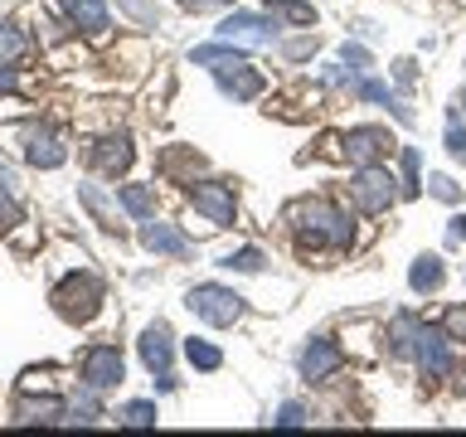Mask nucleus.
<instances>
[{
	"instance_id": "obj_36",
	"label": "nucleus",
	"mask_w": 466,
	"mask_h": 437,
	"mask_svg": "<svg viewBox=\"0 0 466 437\" xmlns=\"http://www.w3.org/2000/svg\"><path fill=\"white\" fill-rule=\"evenodd\" d=\"M10 87H15V68L0 64V93H10Z\"/></svg>"
},
{
	"instance_id": "obj_21",
	"label": "nucleus",
	"mask_w": 466,
	"mask_h": 437,
	"mask_svg": "<svg viewBox=\"0 0 466 437\" xmlns=\"http://www.w3.org/2000/svg\"><path fill=\"white\" fill-rule=\"evenodd\" d=\"M262 10L277 15V20H287V25H301V29L316 25V5H306V0H268Z\"/></svg>"
},
{
	"instance_id": "obj_25",
	"label": "nucleus",
	"mask_w": 466,
	"mask_h": 437,
	"mask_svg": "<svg viewBox=\"0 0 466 437\" xmlns=\"http://www.w3.org/2000/svg\"><path fill=\"white\" fill-rule=\"evenodd\" d=\"M25 54V35L15 25H0V64H15Z\"/></svg>"
},
{
	"instance_id": "obj_5",
	"label": "nucleus",
	"mask_w": 466,
	"mask_h": 437,
	"mask_svg": "<svg viewBox=\"0 0 466 437\" xmlns=\"http://www.w3.org/2000/svg\"><path fill=\"white\" fill-rule=\"evenodd\" d=\"M399 195H403V189L389 175V166H360L355 180H350V199H355L364 214H384Z\"/></svg>"
},
{
	"instance_id": "obj_38",
	"label": "nucleus",
	"mask_w": 466,
	"mask_h": 437,
	"mask_svg": "<svg viewBox=\"0 0 466 437\" xmlns=\"http://www.w3.org/2000/svg\"><path fill=\"white\" fill-rule=\"evenodd\" d=\"M0 185H15V175H10L5 166H0Z\"/></svg>"
},
{
	"instance_id": "obj_35",
	"label": "nucleus",
	"mask_w": 466,
	"mask_h": 437,
	"mask_svg": "<svg viewBox=\"0 0 466 437\" xmlns=\"http://www.w3.org/2000/svg\"><path fill=\"white\" fill-rule=\"evenodd\" d=\"M393 78H399L403 87L413 83V78H418V73H413V58H399V64H393Z\"/></svg>"
},
{
	"instance_id": "obj_24",
	"label": "nucleus",
	"mask_w": 466,
	"mask_h": 437,
	"mask_svg": "<svg viewBox=\"0 0 466 437\" xmlns=\"http://www.w3.org/2000/svg\"><path fill=\"white\" fill-rule=\"evenodd\" d=\"M116 418H122L127 428H156V418H160V413H156V403H151V399H137V403H127Z\"/></svg>"
},
{
	"instance_id": "obj_22",
	"label": "nucleus",
	"mask_w": 466,
	"mask_h": 437,
	"mask_svg": "<svg viewBox=\"0 0 466 437\" xmlns=\"http://www.w3.org/2000/svg\"><path fill=\"white\" fill-rule=\"evenodd\" d=\"M185 360L195 364V370L214 374L218 364H224V350H218V345H209V340H195V335H189V340H185Z\"/></svg>"
},
{
	"instance_id": "obj_8",
	"label": "nucleus",
	"mask_w": 466,
	"mask_h": 437,
	"mask_svg": "<svg viewBox=\"0 0 466 437\" xmlns=\"http://www.w3.org/2000/svg\"><path fill=\"white\" fill-rule=\"evenodd\" d=\"M451 335L442 326H422L418 320V335H413V360H418V370L428 374V379H442L451 370V350H447Z\"/></svg>"
},
{
	"instance_id": "obj_26",
	"label": "nucleus",
	"mask_w": 466,
	"mask_h": 437,
	"mask_svg": "<svg viewBox=\"0 0 466 437\" xmlns=\"http://www.w3.org/2000/svg\"><path fill=\"white\" fill-rule=\"evenodd\" d=\"M116 5H122L131 20H141V25H160V5H156V0H116Z\"/></svg>"
},
{
	"instance_id": "obj_16",
	"label": "nucleus",
	"mask_w": 466,
	"mask_h": 437,
	"mask_svg": "<svg viewBox=\"0 0 466 437\" xmlns=\"http://www.w3.org/2000/svg\"><path fill=\"white\" fill-rule=\"evenodd\" d=\"M442 282H447L442 258H437V253H422V258H413V268H408V287H413L418 297H428V291H437Z\"/></svg>"
},
{
	"instance_id": "obj_39",
	"label": "nucleus",
	"mask_w": 466,
	"mask_h": 437,
	"mask_svg": "<svg viewBox=\"0 0 466 437\" xmlns=\"http://www.w3.org/2000/svg\"><path fill=\"white\" fill-rule=\"evenodd\" d=\"M457 107H461V112H466V93H461V97H457Z\"/></svg>"
},
{
	"instance_id": "obj_4",
	"label": "nucleus",
	"mask_w": 466,
	"mask_h": 437,
	"mask_svg": "<svg viewBox=\"0 0 466 437\" xmlns=\"http://www.w3.org/2000/svg\"><path fill=\"white\" fill-rule=\"evenodd\" d=\"M277 15H253V10H233L218 20L214 35L218 39H228V44H238V49H268V44L277 39Z\"/></svg>"
},
{
	"instance_id": "obj_10",
	"label": "nucleus",
	"mask_w": 466,
	"mask_h": 437,
	"mask_svg": "<svg viewBox=\"0 0 466 437\" xmlns=\"http://www.w3.org/2000/svg\"><path fill=\"white\" fill-rule=\"evenodd\" d=\"M141 248L156 258H189V239L175 224H160V218H141Z\"/></svg>"
},
{
	"instance_id": "obj_20",
	"label": "nucleus",
	"mask_w": 466,
	"mask_h": 437,
	"mask_svg": "<svg viewBox=\"0 0 466 437\" xmlns=\"http://www.w3.org/2000/svg\"><path fill=\"white\" fill-rule=\"evenodd\" d=\"M116 199H122V209L137 218V224H141V218H156V195L146 185H122V189H116Z\"/></svg>"
},
{
	"instance_id": "obj_28",
	"label": "nucleus",
	"mask_w": 466,
	"mask_h": 437,
	"mask_svg": "<svg viewBox=\"0 0 466 437\" xmlns=\"http://www.w3.org/2000/svg\"><path fill=\"white\" fill-rule=\"evenodd\" d=\"M442 330L451 335V340H466V306H451V311L442 316Z\"/></svg>"
},
{
	"instance_id": "obj_33",
	"label": "nucleus",
	"mask_w": 466,
	"mask_h": 437,
	"mask_svg": "<svg viewBox=\"0 0 466 437\" xmlns=\"http://www.w3.org/2000/svg\"><path fill=\"white\" fill-rule=\"evenodd\" d=\"M340 58H345V64H355V68H370V54H364L360 44H345V49H340Z\"/></svg>"
},
{
	"instance_id": "obj_11",
	"label": "nucleus",
	"mask_w": 466,
	"mask_h": 437,
	"mask_svg": "<svg viewBox=\"0 0 466 437\" xmlns=\"http://www.w3.org/2000/svg\"><path fill=\"white\" fill-rule=\"evenodd\" d=\"M175 335H170V326L166 320H156V326H146L141 330V340H137V350H141V364L151 374H170V360H175Z\"/></svg>"
},
{
	"instance_id": "obj_32",
	"label": "nucleus",
	"mask_w": 466,
	"mask_h": 437,
	"mask_svg": "<svg viewBox=\"0 0 466 437\" xmlns=\"http://www.w3.org/2000/svg\"><path fill=\"white\" fill-rule=\"evenodd\" d=\"M185 10H195V15H204V10H228L233 0H180Z\"/></svg>"
},
{
	"instance_id": "obj_3",
	"label": "nucleus",
	"mask_w": 466,
	"mask_h": 437,
	"mask_svg": "<svg viewBox=\"0 0 466 437\" xmlns=\"http://www.w3.org/2000/svg\"><path fill=\"white\" fill-rule=\"evenodd\" d=\"M185 306L195 311L199 320H209V326H238L243 320V311H248V301L238 297L233 287H218V282H199V287H189V297H185Z\"/></svg>"
},
{
	"instance_id": "obj_2",
	"label": "nucleus",
	"mask_w": 466,
	"mask_h": 437,
	"mask_svg": "<svg viewBox=\"0 0 466 437\" xmlns=\"http://www.w3.org/2000/svg\"><path fill=\"white\" fill-rule=\"evenodd\" d=\"M97 306H102V282L93 272H68L54 287V311L64 320H73V326H87L97 316Z\"/></svg>"
},
{
	"instance_id": "obj_7",
	"label": "nucleus",
	"mask_w": 466,
	"mask_h": 437,
	"mask_svg": "<svg viewBox=\"0 0 466 437\" xmlns=\"http://www.w3.org/2000/svg\"><path fill=\"white\" fill-rule=\"evenodd\" d=\"M189 209L204 214L214 229H228L233 218H238V204H233V189L224 180H199V185H189Z\"/></svg>"
},
{
	"instance_id": "obj_6",
	"label": "nucleus",
	"mask_w": 466,
	"mask_h": 437,
	"mask_svg": "<svg viewBox=\"0 0 466 437\" xmlns=\"http://www.w3.org/2000/svg\"><path fill=\"white\" fill-rule=\"evenodd\" d=\"M78 374H83V389L107 393V389H116L127 379V360H122V350H116V345H93V350H83Z\"/></svg>"
},
{
	"instance_id": "obj_30",
	"label": "nucleus",
	"mask_w": 466,
	"mask_h": 437,
	"mask_svg": "<svg viewBox=\"0 0 466 437\" xmlns=\"http://www.w3.org/2000/svg\"><path fill=\"white\" fill-rule=\"evenodd\" d=\"M428 185H432V195H437V199H447V204H457V199H461V189H457V185H451V180H447V175H432V180H428Z\"/></svg>"
},
{
	"instance_id": "obj_29",
	"label": "nucleus",
	"mask_w": 466,
	"mask_h": 437,
	"mask_svg": "<svg viewBox=\"0 0 466 437\" xmlns=\"http://www.w3.org/2000/svg\"><path fill=\"white\" fill-rule=\"evenodd\" d=\"M272 422H277V428H301V422H306V408H301V403H282Z\"/></svg>"
},
{
	"instance_id": "obj_18",
	"label": "nucleus",
	"mask_w": 466,
	"mask_h": 437,
	"mask_svg": "<svg viewBox=\"0 0 466 437\" xmlns=\"http://www.w3.org/2000/svg\"><path fill=\"white\" fill-rule=\"evenodd\" d=\"M64 399H54V393H44V399H25L15 403V422H64Z\"/></svg>"
},
{
	"instance_id": "obj_14",
	"label": "nucleus",
	"mask_w": 466,
	"mask_h": 437,
	"mask_svg": "<svg viewBox=\"0 0 466 437\" xmlns=\"http://www.w3.org/2000/svg\"><path fill=\"white\" fill-rule=\"evenodd\" d=\"M131 137H122V131H116V137H102L97 146H93V166L102 170V175H122L127 166H131Z\"/></svg>"
},
{
	"instance_id": "obj_37",
	"label": "nucleus",
	"mask_w": 466,
	"mask_h": 437,
	"mask_svg": "<svg viewBox=\"0 0 466 437\" xmlns=\"http://www.w3.org/2000/svg\"><path fill=\"white\" fill-rule=\"evenodd\" d=\"M451 239H457V243H466V214H457V218H451Z\"/></svg>"
},
{
	"instance_id": "obj_34",
	"label": "nucleus",
	"mask_w": 466,
	"mask_h": 437,
	"mask_svg": "<svg viewBox=\"0 0 466 437\" xmlns=\"http://www.w3.org/2000/svg\"><path fill=\"white\" fill-rule=\"evenodd\" d=\"M287 54H291V58H306V54H316V35H306V39H291V44H287Z\"/></svg>"
},
{
	"instance_id": "obj_17",
	"label": "nucleus",
	"mask_w": 466,
	"mask_h": 437,
	"mask_svg": "<svg viewBox=\"0 0 466 437\" xmlns=\"http://www.w3.org/2000/svg\"><path fill=\"white\" fill-rule=\"evenodd\" d=\"M64 10L83 35H93V39L107 35V5H102V0H64Z\"/></svg>"
},
{
	"instance_id": "obj_15",
	"label": "nucleus",
	"mask_w": 466,
	"mask_h": 437,
	"mask_svg": "<svg viewBox=\"0 0 466 437\" xmlns=\"http://www.w3.org/2000/svg\"><path fill=\"white\" fill-rule=\"evenodd\" d=\"M25 160L35 170H58L68 160V151H64V141H58V137H49V131H35V137L25 141Z\"/></svg>"
},
{
	"instance_id": "obj_13",
	"label": "nucleus",
	"mask_w": 466,
	"mask_h": 437,
	"mask_svg": "<svg viewBox=\"0 0 466 437\" xmlns=\"http://www.w3.org/2000/svg\"><path fill=\"white\" fill-rule=\"evenodd\" d=\"M214 78H218V87H224L233 102H248V97H258V93H262V73H258V68H248L243 58H238V64L214 68Z\"/></svg>"
},
{
	"instance_id": "obj_31",
	"label": "nucleus",
	"mask_w": 466,
	"mask_h": 437,
	"mask_svg": "<svg viewBox=\"0 0 466 437\" xmlns=\"http://www.w3.org/2000/svg\"><path fill=\"white\" fill-rule=\"evenodd\" d=\"M447 151L457 156V160H466V131H461V122L447 127Z\"/></svg>"
},
{
	"instance_id": "obj_19",
	"label": "nucleus",
	"mask_w": 466,
	"mask_h": 437,
	"mask_svg": "<svg viewBox=\"0 0 466 437\" xmlns=\"http://www.w3.org/2000/svg\"><path fill=\"white\" fill-rule=\"evenodd\" d=\"M78 199L87 204V214H93L102 229H116V209H122V199H107L97 185H83V189H78Z\"/></svg>"
},
{
	"instance_id": "obj_23",
	"label": "nucleus",
	"mask_w": 466,
	"mask_h": 437,
	"mask_svg": "<svg viewBox=\"0 0 466 437\" xmlns=\"http://www.w3.org/2000/svg\"><path fill=\"white\" fill-rule=\"evenodd\" d=\"M262 262H268V258H262L258 248H238V253L218 258V268H228V272H262Z\"/></svg>"
},
{
	"instance_id": "obj_9",
	"label": "nucleus",
	"mask_w": 466,
	"mask_h": 437,
	"mask_svg": "<svg viewBox=\"0 0 466 437\" xmlns=\"http://www.w3.org/2000/svg\"><path fill=\"white\" fill-rule=\"evenodd\" d=\"M345 364V350L330 340V335H316V340H306V350H301V360H297V370H301V379L306 384H320V379H330L335 370Z\"/></svg>"
},
{
	"instance_id": "obj_27",
	"label": "nucleus",
	"mask_w": 466,
	"mask_h": 437,
	"mask_svg": "<svg viewBox=\"0 0 466 437\" xmlns=\"http://www.w3.org/2000/svg\"><path fill=\"white\" fill-rule=\"evenodd\" d=\"M418 189H422V180H418V151L408 146V151H403V195H418Z\"/></svg>"
},
{
	"instance_id": "obj_12",
	"label": "nucleus",
	"mask_w": 466,
	"mask_h": 437,
	"mask_svg": "<svg viewBox=\"0 0 466 437\" xmlns=\"http://www.w3.org/2000/svg\"><path fill=\"white\" fill-rule=\"evenodd\" d=\"M389 131L384 127H355V131H345V156L355 160V166H379V156L389 151Z\"/></svg>"
},
{
	"instance_id": "obj_1",
	"label": "nucleus",
	"mask_w": 466,
	"mask_h": 437,
	"mask_svg": "<svg viewBox=\"0 0 466 437\" xmlns=\"http://www.w3.org/2000/svg\"><path fill=\"white\" fill-rule=\"evenodd\" d=\"M291 229H297L301 248H350L355 243V218L345 209H335L326 199H301L291 204Z\"/></svg>"
}]
</instances>
